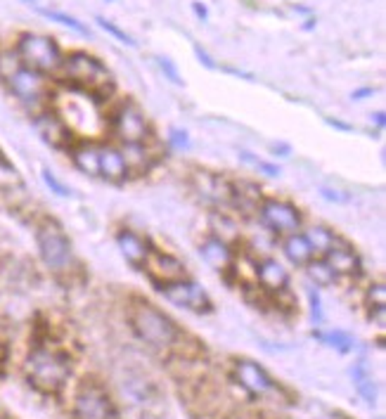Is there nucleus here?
I'll return each instance as SVG.
<instances>
[{
  "label": "nucleus",
  "instance_id": "nucleus-3",
  "mask_svg": "<svg viewBox=\"0 0 386 419\" xmlns=\"http://www.w3.org/2000/svg\"><path fill=\"white\" fill-rule=\"evenodd\" d=\"M24 372H26V379H29L38 391H43V393H57L67 383L72 367H69L67 358L60 351L38 346V348H33L29 353V358H26Z\"/></svg>",
  "mask_w": 386,
  "mask_h": 419
},
{
  "label": "nucleus",
  "instance_id": "nucleus-8",
  "mask_svg": "<svg viewBox=\"0 0 386 419\" xmlns=\"http://www.w3.org/2000/svg\"><path fill=\"white\" fill-rule=\"evenodd\" d=\"M74 408L79 419H114V405L104 386L95 379H86L81 383L76 391Z\"/></svg>",
  "mask_w": 386,
  "mask_h": 419
},
{
  "label": "nucleus",
  "instance_id": "nucleus-12",
  "mask_svg": "<svg viewBox=\"0 0 386 419\" xmlns=\"http://www.w3.org/2000/svg\"><path fill=\"white\" fill-rule=\"evenodd\" d=\"M143 268L147 270L150 280L157 284V287H164V284H168V282H175V280H182V277H185L182 263L175 261L173 256H166L161 251H150Z\"/></svg>",
  "mask_w": 386,
  "mask_h": 419
},
{
  "label": "nucleus",
  "instance_id": "nucleus-10",
  "mask_svg": "<svg viewBox=\"0 0 386 419\" xmlns=\"http://www.w3.org/2000/svg\"><path fill=\"white\" fill-rule=\"evenodd\" d=\"M258 218L268 227L270 232L277 234H292L301 227V216L292 204L280 202V199H265L258 206Z\"/></svg>",
  "mask_w": 386,
  "mask_h": 419
},
{
  "label": "nucleus",
  "instance_id": "nucleus-23",
  "mask_svg": "<svg viewBox=\"0 0 386 419\" xmlns=\"http://www.w3.org/2000/svg\"><path fill=\"white\" fill-rule=\"evenodd\" d=\"M306 237H308V241H311L313 251H315V254H322V256H325V254L329 251V249L334 246V241H336L334 234L329 232L327 227H320V225L311 227V230L306 232Z\"/></svg>",
  "mask_w": 386,
  "mask_h": 419
},
{
  "label": "nucleus",
  "instance_id": "nucleus-1",
  "mask_svg": "<svg viewBox=\"0 0 386 419\" xmlns=\"http://www.w3.org/2000/svg\"><path fill=\"white\" fill-rule=\"evenodd\" d=\"M62 71H65L67 83L88 97L102 99L114 90V78L111 71L93 55L74 53L67 60H62Z\"/></svg>",
  "mask_w": 386,
  "mask_h": 419
},
{
  "label": "nucleus",
  "instance_id": "nucleus-14",
  "mask_svg": "<svg viewBox=\"0 0 386 419\" xmlns=\"http://www.w3.org/2000/svg\"><path fill=\"white\" fill-rule=\"evenodd\" d=\"M116 246L133 268H143L147 256H150V251H152L150 244H147L138 232H131V230H121L116 234Z\"/></svg>",
  "mask_w": 386,
  "mask_h": 419
},
{
  "label": "nucleus",
  "instance_id": "nucleus-35",
  "mask_svg": "<svg viewBox=\"0 0 386 419\" xmlns=\"http://www.w3.org/2000/svg\"><path fill=\"white\" fill-rule=\"evenodd\" d=\"M24 3H33V0H24Z\"/></svg>",
  "mask_w": 386,
  "mask_h": 419
},
{
  "label": "nucleus",
  "instance_id": "nucleus-13",
  "mask_svg": "<svg viewBox=\"0 0 386 419\" xmlns=\"http://www.w3.org/2000/svg\"><path fill=\"white\" fill-rule=\"evenodd\" d=\"M128 173L131 170L126 166L121 149L107 145L97 149V178H102V180H107L111 185H121L128 178Z\"/></svg>",
  "mask_w": 386,
  "mask_h": 419
},
{
  "label": "nucleus",
  "instance_id": "nucleus-7",
  "mask_svg": "<svg viewBox=\"0 0 386 419\" xmlns=\"http://www.w3.org/2000/svg\"><path fill=\"white\" fill-rule=\"evenodd\" d=\"M111 131H114V135L123 142V145H145L152 135L145 114L140 111V107H136L133 102H123L114 111Z\"/></svg>",
  "mask_w": 386,
  "mask_h": 419
},
{
  "label": "nucleus",
  "instance_id": "nucleus-30",
  "mask_svg": "<svg viewBox=\"0 0 386 419\" xmlns=\"http://www.w3.org/2000/svg\"><path fill=\"white\" fill-rule=\"evenodd\" d=\"M43 180H45L48 187L57 192L60 197H69V190H67V185H62V183L57 180V178H55V175L50 173V170H43Z\"/></svg>",
  "mask_w": 386,
  "mask_h": 419
},
{
  "label": "nucleus",
  "instance_id": "nucleus-6",
  "mask_svg": "<svg viewBox=\"0 0 386 419\" xmlns=\"http://www.w3.org/2000/svg\"><path fill=\"white\" fill-rule=\"evenodd\" d=\"M38 251L40 259L50 270L55 273H65V270L72 268L74 263V251H72V241L65 232L60 230L55 223H45L38 227Z\"/></svg>",
  "mask_w": 386,
  "mask_h": 419
},
{
  "label": "nucleus",
  "instance_id": "nucleus-4",
  "mask_svg": "<svg viewBox=\"0 0 386 419\" xmlns=\"http://www.w3.org/2000/svg\"><path fill=\"white\" fill-rule=\"evenodd\" d=\"M0 78L12 90L19 102L26 107H38L45 97V76L22 64L17 55L3 53L0 55Z\"/></svg>",
  "mask_w": 386,
  "mask_h": 419
},
{
  "label": "nucleus",
  "instance_id": "nucleus-29",
  "mask_svg": "<svg viewBox=\"0 0 386 419\" xmlns=\"http://www.w3.org/2000/svg\"><path fill=\"white\" fill-rule=\"evenodd\" d=\"M157 64L161 69V74H164L168 81L175 83V85H182V78H180V71L178 67L173 64V60H168V57H157Z\"/></svg>",
  "mask_w": 386,
  "mask_h": 419
},
{
  "label": "nucleus",
  "instance_id": "nucleus-26",
  "mask_svg": "<svg viewBox=\"0 0 386 419\" xmlns=\"http://www.w3.org/2000/svg\"><path fill=\"white\" fill-rule=\"evenodd\" d=\"M40 14H43V17H48V19H53V21H57V24H62V26L72 28V31H76V33L88 36V28L83 26L76 17H72V14H65V12H60V10H40Z\"/></svg>",
  "mask_w": 386,
  "mask_h": 419
},
{
  "label": "nucleus",
  "instance_id": "nucleus-17",
  "mask_svg": "<svg viewBox=\"0 0 386 419\" xmlns=\"http://www.w3.org/2000/svg\"><path fill=\"white\" fill-rule=\"evenodd\" d=\"M194 180H197L199 195L204 199H209V202H216V204H230V202H233V197H235L233 187H230L226 180H221L219 175L199 173Z\"/></svg>",
  "mask_w": 386,
  "mask_h": 419
},
{
  "label": "nucleus",
  "instance_id": "nucleus-22",
  "mask_svg": "<svg viewBox=\"0 0 386 419\" xmlns=\"http://www.w3.org/2000/svg\"><path fill=\"white\" fill-rule=\"evenodd\" d=\"M384 305H386V289L384 284H372V289L368 291V308L370 317L382 327L384 325Z\"/></svg>",
  "mask_w": 386,
  "mask_h": 419
},
{
  "label": "nucleus",
  "instance_id": "nucleus-25",
  "mask_svg": "<svg viewBox=\"0 0 386 419\" xmlns=\"http://www.w3.org/2000/svg\"><path fill=\"white\" fill-rule=\"evenodd\" d=\"M308 277H311L318 287H327V284H332L336 280L334 270L329 268L325 261H311L308 263Z\"/></svg>",
  "mask_w": 386,
  "mask_h": 419
},
{
  "label": "nucleus",
  "instance_id": "nucleus-11",
  "mask_svg": "<svg viewBox=\"0 0 386 419\" xmlns=\"http://www.w3.org/2000/svg\"><path fill=\"white\" fill-rule=\"evenodd\" d=\"M235 379L240 381L251 396H258V398L270 396L272 391L277 388L275 381L270 379V374L251 360H237L235 362Z\"/></svg>",
  "mask_w": 386,
  "mask_h": 419
},
{
  "label": "nucleus",
  "instance_id": "nucleus-31",
  "mask_svg": "<svg viewBox=\"0 0 386 419\" xmlns=\"http://www.w3.org/2000/svg\"><path fill=\"white\" fill-rule=\"evenodd\" d=\"M308 296H311V303H313V320H322V308H320V296L315 294V289L308 291Z\"/></svg>",
  "mask_w": 386,
  "mask_h": 419
},
{
  "label": "nucleus",
  "instance_id": "nucleus-15",
  "mask_svg": "<svg viewBox=\"0 0 386 419\" xmlns=\"http://www.w3.org/2000/svg\"><path fill=\"white\" fill-rule=\"evenodd\" d=\"M36 128L43 135V140L53 147H67L72 142V131L57 114H40L36 119Z\"/></svg>",
  "mask_w": 386,
  "mask_h": 419
},
{
  "label": "nucleus",
  "instance_id": "nucleus-5",
  "mask_svg": "<svg viewBox=\"0 0 386 419\" xmlns=\"http://www.w3.org/2000/svg\"><path fill=\"white\" fill-rule=\"evenodd\" d=\"M17 57L29 69L38 74H53L62 67V53L60 45L48 36L40 33H24L17 43Z\"/></svg>",
  "mask_w": 386,
  "mask_h": 419
},
{
  "label": "nucleus",
  "instance_id": "nucleus-27",
  "mask_svg": "<svg viewBox=\"0 0 386 419\" xmlns=\"http://www.w3.org/2000/svg\"><path fill=\"white\" fill-rule=\"evenodd\" d=\"M95 21H97V26H100L102 31H107V33L111 36V38H116L118 43H123V45L136 48V40H133L131 36L126 33L121 26H116L114 21H109V19H104V17H95Z\"/></svg>",
  "mask_w": 386,
  "mask_h": 419
},
{
  "label": "nucleus",
  "instance_id": "nucleus-33",
  "mask_svg": "<svg viewBox=\"0 0 386 419\" xmlns=\"http://www.w3.org/2000/svg\"><path fill=\"white\" fill-rule=\"evenodd\" d=\"M171 142H175V145H178V147H187V133H182V131H173Z\"/></svg>",
  "mask_w": 386,
  "mask_h": 419
},
{
  "label": "nucleus",
  "instance_id": "nucleus-19",
  "mask_svg": "<svg viewBox=\"0 0 386 419\" xmlns=\"http://www.w3.org/2000/svg\"><path fill=\"white\" fill-rule=\"evenodd\" d=\"M256 273H258V282H261L268 291H282V289H287L290 275H287V270L280 266L277 261H272V259L261 261L256 266Z\"/></svg>",
  "mask_w": 386,
  "mask_h": 419
},
{
  "label": "nucleus",
  "instance_id": "nucleus-18",
  "mask_svg": "<svg viewBox=\"0 0 386 419\" xmlns=\"http://www.w3.org/2000/svg\"><path fill=\"white\" fill-rule=\"evenodd\" d=\"M199 254L206 266L214 270H228L233 266V251H230V246L219 237L204 239V244L199 246Z\"/></svg>",
  "mask_w": 386,
  "mask_h": 419
},
{
  "label": "nucleus",
  "instance_id": "nucleus-2",
  "mask_svg": "<svg viewBox=\"0 0 386 419\" xmlns=\"http://www.w3.org/2000/svg\"><path fill=\"white\" fill-rule=\"evenodd\" d=\"M131 327L138 334L140 341L147 344L154 351H171L178 344V327L166 312L154 308L152 303L138 301L131 310Z\"/></svg>",
  "mask_w": 386,
  "mask_h": 419
},
{
  "label": "nucleus",
  "instance_id": "nucleus-9",
  "mask_svg": "<svg viewBox=\"0 0 386 419\" xmlns=\"http://www.w3.org/2000/svg\"><path fill=\"white\" fill-rule=\"evenodd\" d=\"M159 291L164 294L168 303L178 305V308L199 312V315L202 312H211V298H209V294L199 287L197 282L187 280V277L168 282V284H164V287H159Z\"/></svg>",
  "mask_w": 386,
  "mask_h": 419
},
{
  "label": "nucleus",
  "instance_id": "nucleus-16",
  "mask_svg": "<svg viewBox=\"0 0 386 419\" xmlns=\"http://www.w3.org/2000/svg\"><path fill=\"white\" fill-rule=\"evenodd\" d=\"M325 263L334 270V275H358L360 270V259L351 246H343L339 241H334V246L325 254Z\"/></svg>",
  "mask_w": 386,
  "mask_h": 419
},
{
  "label": "nucleus",
  "instance_id": "nucleus-20",
  "mask_svg": "<svg viewBox=\"0 0 386 419\" xmlns=\"http://www.w3.org/2000/svg\"><path fill=\"white\" fill-rule=\"evenodd\" d=\"M282 251H285L287 259L294 263V266H308L315 256L311 241H308L306 234H301V232H292L290 237L285 239Z\"/></svg>",
  "mask_w": 386,
  "mask_h": 419
},
{
  "label": "nucleus",
  "instance_id": "nucleus-24",
  "mask_svg": "<svg viewBox=\"0 0 386 419\" xmlns=\"http://www.w3.org/2000/svg\"><path fill=\"white\" fill-rule=\"evenodd\" d=\"M353 383H355L358 393H360L368 403H372L377 398V386H375V381H372L370 372L365 369V365H358L353 369Z\"/></svg>",
  "mask_w": 386,
  "mask_h": 419
},
{
  "label": "nucleus",
  "instance_id": "nucleus-21",
  "mask_svg": "<svg viewBox=\"0 0 386 419\" xmlns=\"http://www.w3.org/2000/svg\"><path fill=\"white\" fill-rule=\"evenodd\" d=\"M97 149H100V145H83L74 149V166L81 173L97 178Z\"/></svg>",
  "mask_w": 386,
  "mask_h": 419
},
{
  "label": "nucleus",
  "instance_id": "nucleus-34",
  "mask_svg": "<svg viewBox=\"0 0 386 419\" xmlns=\"http://www.w3.org/2000/svg\"><path fill=\"white\" fill-rule=\"evenodd\" d=\"M192 10H194V14L202 19V21H206L209 19V12H206V7L202 5V3H192Z\"/></svg>",
  "mask_w": 386,
  "mask_h": 419
},
{
  "label": "nucleus",
  "instance_id": "nucleus-28",
  "mask_svg": "<svg viewBox=\"0 0 386 419\" xmlns=\"http://www.w3.org/2000/svg\"><path fill=\"white\" fill-rule=\"evenodd\" d=\"M318 337L325 341L327 346L339 348L341 353H346V351L353 348V339H351L346 332H329V334H318Z\"/></svg>",
  "mask_w": 386,
  "mask_h": 419
},
{
  "label": "nucleus",
  "instance_id": "nucleus-32",
  "mask_svg": "<svg viewBox=\"0 0 386 419\" xmlns=\"http://www.w3.org/2000/svg\"><path fill=\"white\" fill-rule=\"evenodd\" d=\"M194 53H197V57H199V62L202 64H204V67H209V69H214L216 67V64L211 62V57H209L206 53H204V50H202L199 45H194Z\"/></svg>",
  "mask_w": 386,
  "mask_h": 419
}]
</instances>
